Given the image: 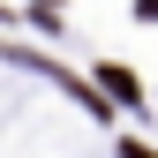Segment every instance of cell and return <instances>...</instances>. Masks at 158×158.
I'll return each mask as SVG.
<instances>
[{
  "label": "cell",
  "instance_id": "obj_1",
  "mask_svg": "<svg viewBox=\"0 0 158 158\" xmlns=\"http://www.w3.org/2000/svg\"><path fill=\"white\" fill-rule=\"evenodd\" d=\"M98 90H106V98H121V106H151V98H143V83H135V68H128V60H98Z\"/></svg>",
  "mask_w": 158,
  "mask_h": 158
},
{
  "label": "cell",
  "instance_id": "obj_4",
  "mask_svg": "<svg viewBox=\"0 0 158 158\" xmlns=\"http://www.w3.org/2000/svg\"><path fill=\"white\" fill-rule=\"evenodd\" d=\"M135 15H143V23H151V15H158V0H135Z\"/></svg>",
  "mask_w": 158,
  "mask_h": 158
},
{
  "label": "cell",
  "instance_id": "obj_2",
  "mask_svg": "<svg viewBox=\"0 0 158 158\" xmlns=\"http://www.w3.org/2000/svg\"><path fill=\"white\" fill-rule=\"evenodd\" d=\"M30 15H38L45 30H60V0H30Z\"/></svg>",
  "mask_w": 158,
  "mask_h": 158
},
{
  "label": "cell",
  "instance_id": "obj_3",
  "mask_svg": "<svg viewBox=\"0 0 158 158\" xmlns=\"http://www.w3.org/2000/svg\"><path fill=\"white\" fill-rule=\"evenodd\" d=\"M121 158H158L151 143H135V135H128V143H121Z\"/></svg>",
  "mask_w": 158,
  "mask_h": 158
}]
</instances>
